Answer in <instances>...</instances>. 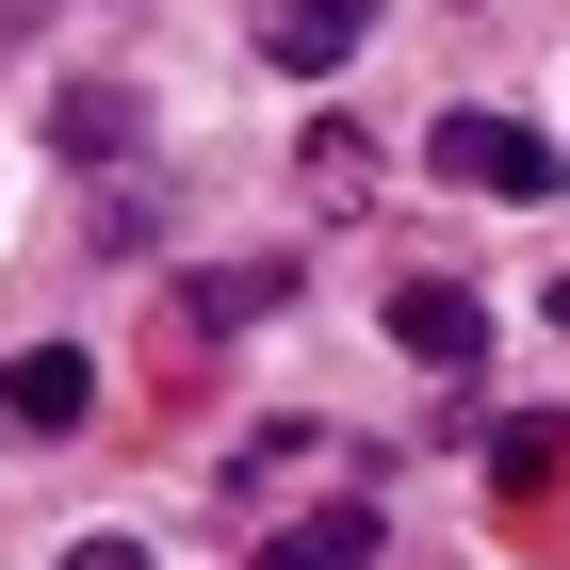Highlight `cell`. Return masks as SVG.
I'll use <instances>...</instances> for the list:
<instances>
[{
    "instance_id": "cell-2",
    "label": "cell",
    "mask_w": 570,
    "mask_h": 570,
    "mask_svg": "<svg viewBox=\"0 0 570 570\" xmlns=\"http://www.w3.org/2000/svg\"><path fill=\"white\" fill-rule=\"evenodd\" d=\"M82 407H98V358H82V343L0 358V424H17V440H82Z\"/></svg>"
},
{
    "instance_id": "cell-6",
    "label": "cell",
    "mask_w": 570,
    "mask_h": 570,
    "mask_svg": "<svg viewBox=\"0 0 570 570\" xmlns=\"http://www.w3.org/2000/svg\"><path fill=\"white\" fill-rule=\"evenodd\" d=\"M375 554V522H358V505H326V522H277L262 538V570H358Z\"/></svg>"
},
{
    "instance_id": "cell-1",
    "label": "cell",
    "mask_w": 570,
    "mask_h": 570,
    "mask_svg": "<svg viewBox=\"0 0 570 570\" xmlns=\"http://www.w3.org/2000/svg\"><path fill=\"white\" fill-rule=\"evenodd\" d=\"M440 179H473V196H505V213H538V196H554V147L522 131V115H440Z\"/></svg>"
},
{
    "instance_id": "cell-5",
    "label": "cell",
    "mask_w": 570,
    "mask_h": 570,
    "mask_svg": "<svg viewBox=\"0 0 570 570\" xmlns=\"http://www.w3.org/2000/svg\"><path fill=\"white\" fill-rule=\"evenodd\" d=\"M358 33H375V0H277V17H262V49L294 66V82H309V66H343Z\"/></svg>"
},
{
    "instance_id": "cell-7",
    "label": "cell",
    "mask_w": 570,
    "mask_h": 570,
    "mask_svg": "<svg viewBox=\"0 0 570 570\" xmlns=\"http://www.w3.org/2000/svg\"><path fill=\"white\" fill-rule=\"evenodd\" d=\"M66 570H147V538H82V554H66Z\"/></svg>"
},
{
    "instance_id": "cell-4",
    "label": "cell",
    "mask_w": 570,
    "mask_h": 570,
    "mask_svg": "<svg viewBox=\"0 0 570 570\" xmlns=\"http://www.w3.org/2000/svg\"><path fill=\"white\" fill-rule=\"evenodd\" d=\"M277 294H294V262H228L213 294H179V309H164V358H179V343H228V326H262Z\"/></svg>"
},
{
    "instance_id": "cell-8",
    "label": "cell",
    "mask_w": 570,
    "mask_h": 570,
    "mask_svg": "<svg viewBox=\"0 0 570 570\" xmlns=\"http://www.w3.org/2000/svg\"><path fill=\"white\" fill-rule=\"evenodd\" d=\"M554 326H570V277H554Z\"/></svg>"
},
{
    "instance_id": "cell-3",
    "label": "cell",
    "mask_w": 570,
    "mask_h": 570,
    "mask_svg": "<svg viewBox=\"0 0 570 570\" xmlns=\"http://www.w3.org/2000/svg\"><path fill=\"white\" fill-rule=\"evenodd\" d=\"M392 343L424 358V375H473V358H489V309H473V277H407V294H392Z\"/></svg>"
}]
</instances>
